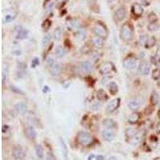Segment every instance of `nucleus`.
Returning <instances> with one entry per match:
<instances>
[{
    "label": "nucleus",
    "instance_id": "c03bdc74",
    "mask_svg": "<svg viewBox=\"0 0 160 160\" xmlns=\"http://www.w3.org/2000/svg\"><path fill=\"white\" fill-rule=\"evenodd\" d=\"M92 158H93V155H91V156H89V159H88V160H91V159H92Z\"/></svg>",
    "mask_w": 160,
    "mask_h": 160
},
{
    "label": "nucleus",
    "instance_id": "cd10ccee",
    "mask_svg": "<svg viewBox=\"0 0 160 160\" xmlns=\"http://www.w3.org/2000/svg\"><path fill=\"white\" fill-rule=\"evenodd\" d=\"M155 43H156V39L154 37H150V38H148V39H147V41L145 43V46H146V48H150V47H152V46L155 45Z\"/></svg>",
    "mask_w": 160,
    "mask_h": 160
},
{
    "label": "nucleus",
    "instance_id": "c85d7f7f",
    "mask_svg": "<svg viewBox=\"0 0 160 160\" xmlns=\"http://www.w3.org/2000/svg\"><path fill=\"white\" fill-rule=\"evenodd\" d=\"M51 40H52V35H49V34L45 35L43 37V38H42V46H46L50 42H51Z\"/></svg>",
    "mask_w": 160,
    "mask_h": 160
},
{
    "label": "nucleus",
    "instance_id": "dca6fc26",
    "mask_svg": "<svg viewBox=\"0 0 160 160\" xmlns=\"http://www.w3.org/2000/svg\"><path fill=\"white\" fill-rule=\"evenodd\" d=\"M25 135L30 139H35L37 136V133L35 131V130L31 126L28 127L25 130Z\"/></svg>",
    "mask_w": 160,
    "mask_h": 160
},
{
    "label": "nucleus",
    "instance_id": "2f4dec72",
    "mask_svg": "<svg viewBox=\"0 0 160 160\" xmlns=\"http://www.w3.org/2000/svg\"><path fill=\"white\" fill-rule=\"evenodd\" d=\"M55 1L56 0H46V2L44 3V7L46 8H47V9H50V8H51V7L55 5Z\"/></svg>",
    "mask_w": 160,
    "mask_h": 160
},
{
    "label": "nucleus",
    "instance_id": "412c9836",
    "mask_svg": "<svg viewBox=\"0 0 160 160\" xmlns=\"http://www.w3.org/2000/svg\"><path fill=\"white\" fill-rule=\"evenodd\" d=\"M86 36H87V31L85 29H79L77 31L76 35H75L77 38H79L80 40H83L86 38Z\"/></svg>",
    "mask_w": 160,
    "mask_h": 160
},
{
    "label": "nucleus",
    "instance_id": "49530a36",
    "mask_svg": "<svg viewBox=\"0 0 160 160\" xmlns=\"http://www.w3.org/2000/svg\"><path fill=\"white\" fill-rule=\"evenodd\" d=\"M158 85H159V87H160V80H159V82H158Z\"/></svg>",
    "mask_w": 160,
    "mask_h": 160
},
{
    "label": "nucleus",
    "instance_id": "c756f323",
    "mask_svg": "<svg viewBox=\"0 0 160 160\" xmlns=\"http://www.w3.org/2000/svg\"><path fill=\"white\" fill-rule=\"evenodd\" d=\"M97 96L98 99L103 100V101L107 100V95L106 94V92L104 91H103V90H99V91H98Z\"/></svg>",
    "mask_w": 160,
    "mask_h": 160
},
{
    "label": "nucleus",
    "instance_id": "39448f33",
    "mask_svg": "<svg viewBox=\"0 0 160 160\" xmlns=\"http://www.w3.org/2000/svg\"><path fill=\"white\" fill-rule=\"evenodd\" d=\"M76 69L77 71L80 74L90 73L93 70V65L90 62H83L78 64Z\"/></svg>",
    "mask_w": 160,
    "mask_h": 160
},
{
    "label": "nucleus",
    "instance_id": "20e7f679",
    "mask_svg": "<svg viewBox=\"0 0 160 160\" xmlns=\"http://www.w3.org/2000/svg\"><path fill=\"white\" fill-rule=\"evenodd\" d=\"M47 64L50 67V72L53 76H58L61 73V66L51 58L47 59Z\"/></svg>",
    "mask_w": 160,
    "mask_h": 160
},
{
    "label": "nucleus",
    "instance_id": "4c0bfd02",
    "mask_svg": "<svg viewBox=\"0 0 160 160\" xmlns=\"http://www.w3.org/2000/svg\"><path fill=\"white\" fill-rule=\"evenodd\" d=\"M39 64V60L38 59H35L33 61H32V66L35 67V66H37Z\"/></svg>",
    "mask_w": 160,
    "mask_h": 160
},
{
    "label": "nucleus",
    "instance_id": "473e14b6",
    "mask_svg": "<svg viewBox=\"0 0 160 160\" xmlns=\"http://www.w3.org/2000/svg\"><path fill=\"white\" fill-rule=\"evenodd\" d=\"M100 108H101V103H98V102H95L94 103H92L91 106V109L92 111H98Z\"/></svg>",
    "mask_w": 160,
    "mask_h": 160
},
{
    "label": "nucleus",
    "instance_id": "f257e3e1",
    "mask_svg": "<svg viewBox=\"0 0 160 160\" xmlns=\"http://www.w3.org/2000/svg\"><path fill=\"white\" fill-rule=\"evenodd\" d=\"M133 37V28L131 25L128 23H125L122 26L120 31V38L124 42H129L131 40Z\"/></svg>",
    "mask_w": 160,
    "mask_h": 160
},
{
    "label": "nucleus",
    "instance_id": "f704fd0d",
    "mask_svg": "<svg viewBox=\"0 0 160 160\" xmlns=\"http://www.w3.org/2000/svg\"><path fill=\"white\" fill-rule=\"evenodd\" d=\"M152 77H153L154 79L159 80L160 79V70L159 69H155L153 70V73H152Z\"/></svg>",
    "mask_w": 160,
    "mask_h": 160
},
{
    "label": "nucleus",
    "instance_id": "a19ab883",
    "mask_svg": "<svg viewBox=\"0 0 160 160\" xmlns=\"http://www.w3.org/2000/svg\"><path fill=\"white\" fill-rule=\"evenodd\" d=\"M7 130H9V126H8L4 125L3 126V133L7 132Z\"/></svg>",
    "mask_w": 160,
    "mask_h": 160
},
{
    "label": "nucleus",
    "instance_id": "a878e982",
    "mask_svg": "<svg viewBox=\"0 0 160 160\" xmlns=\"http://www.w3.org/2000/svg\"><path fill=\"white\" fill-rule=\"evenodd\" d=\"M28 32L27 31H26L25 29H20L17 34V38L18 39H24L27 37Z\"/></svg>",
    "mask_w": 160,
    "mask_h": 160
},
{
    "label": "nucleus",
    "instance_id": "6ab92c4d",
    "mask_svg": "<svg viewBox=\"0 0 160 160\" xmlns=\"http://www.w3.org/2000/svg\"><path fill=\"white\" fill-rule=\"evenodd\" d=\"M128 107L131 110L135 111H137L139 107H140V103L137 100H132V101L129 102L128 103Z\"/></svg>",
    "mask_w": 160,
    "mask_h": 160
},
{
    "label": "nucleus",
    "instance_id": "72a5a7b5",
    "mask_svg": "<svg viewBox=\"0 0 160 160\" xmlns=\"http://www.w3.org/2000/svg\"><path fill=\"white\" fill-rule=\"evenodd\" d=\"M62 36V30L60 28H57L54 32V37L55 39H60Z\"/></svg>",
    "mask_w": 160,
    "mask_h": 160
},
{
    "label": "nucleus",
    "instance_id": "37998d69",
    "mask_svg": "<svg viewBox=\"0 0 160 160\" xmlns=\"http://www.w3.org/2000/svg\"><path fill=\"white\" fill-rule=\"evenodd\" d=\"M4 82H5V75H3V83H4Z\"/></svg>",
    "mask_w": 160,
    "mask_h": 160
},
{
    "label": "nucleus",
    "instance_id": "7ed1b4c3",
    "mask_svg": "<svg viewBox=\"0 0 160 160\" xmlns=\"http://www.w3.org/2000/svg\"><path fill=\"white\" fill-rule=\"evenodd\" d=\"M93 32L96 35V36L101 37L103 38H106L108 35V31L104 25L100 23H95L93 27Z\"/></svg>",
    "mask_w": 160,
    "mask_h": 160
},
{
    "label": "nucleus",
    "instance_id": "ea45409f",
    "mask_svg": "<svg viewBox=\"0 0 160 160\" xmlns=\"http://www.w3.org/2000/svg\"><path fill=\"white\" fill-rule=\"evenodd\" d=\"M47 160H55V157L53 156L52 155H51V154L49 153L48 155H47Z\"/></svg>",
    "mask_w": 160,
    "mask_h": 160
},
{
    "label": "nucleus",
    "instance_id": "4be33fe9",
    "mask_svg": "<svg viewBox=\"0 0 160 160\" xmlns=\"http://www.w3.org/2000/svg\"><path fill=\"white\" fill-rule=\"evenodd\" d=\"M35 152H36V155L38 156L39 159H42L43 155H44V151H43V148L40 144H38L35 146Z\"/></svg>",
    "mask_w": 160,
    "mask_h": 160
},
{
    "label": "nucleus",
    "instance_id": "9b49d317",
    "mask_svg": "<svg viewBox=\"0 0 160 160\" xmlns=\"http://www.w3.org/2000/svg\"><path fill=\"white\" fill-rule=\"evenodd\" d=\"M102 135L103 136L105 140L109 141V142H111V141H112L113 139H115V132H114V131L111 128H107L106 130H104L103 131V133H102Z\"/></svg>",
    "mask_w": 160,
    "mask_h": 160
},
{
    "label": "nucleus",
    "instance_id": "f03ea898",
    "mask_svg": "<svg viewBox=\"0 0 160 160\" xmlns=\"http://www.w3.org/2000/svg\"><path fill=\"white\" fill-rule=\"evenodd\" d=\"M77 141L79 142V144L83 145V146H87V145L92 143L93 138L89 133L80 131L77 135Z\"/></svg>",
    "mask_w": 160,
    "mask_h": 160
},
{
    "label": "nucleus",
    "instance_id": "a211bd4d",
    "mask_svg": "<svg viewBox=\"0 0 160 160\" xmlns=\"http://www.w3.org/2000/svg\"><path fill=\"white\" fill-rule=\"evenodd\" d=\"M141 139H142V135H141V134L140 133H137L136 135H135L132 137H131L130 139L128 140V142L131 144H132V145H135L136 143H139L140 141H141Z\"/></svg>",
    "mask_w": 160,
    "mask_h": 160
},
{
    "label": "nucleus",
    "instance_id": "6e6552de",
    "mask_svg": "<svg viewBox=\"0 0 160 160\" xmlns=\"http://www.w3.org/2000/svg\"><path fill=\"white\" fill-rule=\"evenodd\" d=\"M120 104V98H115V99H112L111 101L109 102V103L107 104V111L109 113H112L114 112L115 110H117L118 107H119Z\"/></svg>",
    "mask_w": 160,
    "mask_h": 160
},
{
    "label": "nucleus",
    "instance_id": "0eeeda50",
    "mask_svg": "<svg viewBox=\"0 0 160 160\" xmlns=\"http://www.w3.org/2000/svg\"><path fill=\"white\" fill-rule=\"evenodd\" d=\"M114 70V65L111 62H105L103 63L99 66V72L102 75H107L111 72Z\"/></svg>",
    "mask_w": 160,
    "mask_h": 160
},
{
    "label": "nucleus",
    "instance_id": "7c9ffc66",
    "mask_svg": "<svg viewBox=\"0 0 160 160\" xmlns=\"http://www.w3.org/2000/svg\"><path fill=\"white\" fill-rule=\"evenodd\" d=\"M137 133H138L137 132V130H136V129H134V128L126 129V135H127L128 138L132 137V136H134L135 135H136Z\"/></svg>",
    "mask_w": 160,
    "mask_h": 160
},
{
    "label": "nucleus",
    "instance_id": "58836bf2",
    "mask_svg": "<svg viewBox=\"0 0 160 160\" xmlns=\"http://www.w3.org/2000/svg\"><path fill=\"white\" fill-rule=\"evenodd\" d=\"M156 58L159 60H160V47L157 49V51H156Z\"/></svg>",
    "mask_w": 160,
    "mask_h": 160
},
{
    "label": "nucleus",
    "instance_id": "c9c22d12",
    "mask_svg": "<svg viewBox=\"0 0 160 160\" xmlns=\"http://www.w3.org/2000/svg\"><path fill=\"white\" fill-rule=\"evenodd\" d=\"M158 24H157L155 22V23H150L149 25H148V30H149L150 31H156L157 29H158Z\"/></svg>",
    "mask_w": 160,
    "mask_h": 160
},
{
    "label": "nucleus",
    "instance_id": "79ce46f5",
    "mask_svg": "<svg viewBox=\"0 0 160 160\" xmlns=\"http://www.w3.org/2000/svg\"><path fill=\"white\" fill-rule=\"evenodd\" d=\"M96 160H104V157L103 155H98L96 156Z\"/></svg>",
    "mask_w": 160,
    "mask_h": 160
},
{
    "label": "nucleus",
    "instance_id": "1a4fd4ad",
    "mask_svg": "<svg viewBox=\"0 0 160 160\" xmlns=\"http://www.w3.org/2000/svg\"><path fill=\"white\" fill-rule=\"evenodd\" d=\"M150 70V66L147 62H143L139 65V74L141 75H148Z\"/></svg>",
    "mask_w": 160,
    "mask_h": 160
},
{
    "label": "nucleus",
    "instance_id": "423d86ee",
    "mask_svg": "<svg viewBox=\"0 0 160 160\" xmlns=\"http://www.w3.org/2000/svg\"><path fill=\"white\" fill-rule=\"evenodd\" d=\"M123 66L126 69H132L137 65V59L134 56H128L123 60Z\"/></svg>",
    "mask_w": 160,
    "mask_h": 160
},
{
    "label": "nucleus",
    "instance_id": "2eb2a0df",
    "mask_svg": "<svg viewBox=\"0 0 160 160\" xmlns=\"http://www.w3.org/2000/svg\"><path fill=\"white\" fill-rule=\"evenodd\" d=\"M67 27L69 28V30H79L80 29V23L76 19H70L67 22Z\"/></svg>",
    "mask_w": 160,
    "mask_h": 160
},
{
    "label": "nucleus",
    "instance_id": "5701e85b",
    "mask_svg": "<svg viewBox=\"0 0 160 160\" xmlns=\"http://www.w3.org/2000/svg\"><path fill=\"white\" fill-rule=\"evenodd\" d=\"M150 101L151 103L153 105H157L159 102V95L157 93L156 91H154L152 94H151V98H150Z\"/></svg>",
    "mask_w": 160,
    "mask_h": 160
},
{
    "label": "nucleus",
    "instance_id": "393cba45",
    "mask_svg": "<svg viewBox=\"0 0 160 160\" xmlns=\"http://www.w3.org/2000/svg\"><path fill=\"white\" fill-rule=\"evenodd\" d=\"M103 126H104L106 128H111V129L113 128L115 125V122H114L113 120H111V119H109V118H107V119L103 120Z\"/></svg>",
    "mask_w": 160,
    "mask_h": 160
},
{
    "label": "nucleus",
    "instance_id": "aec40b11",
    "mask_svg": "<svg viewBox=\"0 0 160 160\" xmlns=\"http://www.w3.org/2000/svg\"><path fill=\"white\" fill-rule=\"evenodd\" d=\"M139 118H140V116H139V114L136 113V112H134V113H132V114L128 117V121L130 123L134 124V123H136V122L139 121Z\"/></svg>",
    "mask_w": 160,
    "mask_h": 160
},
{
    "label": "nucleus",
    "instance_id": "ddd939ff",
    "mask_svg": "<svg viewBox=\"0 0 160 160\" xmlns=\"http://www.w3.org/2000/svg\"><path fill=\"white\" fill-rule=\"evenodd\" d=\"M126 16V10L123 7H119L115 14V18L117 21H122Z\"/></svg>",
    "mask_w": 160,
    "mask_h": 160
},
{
    "label": "nucleus",
    "instance_id": "f3484780",
    "mask_svg": "<svg viewBox=\"0 0 160 160\" xmlns=\"http://www.w3.org/2000/svg\"><path fill=\"white\" fill-rule=\"evenodd\" d=\"M55 55L57 58H59V59H60V58H63V57H64V56L66 55V50L63 48V46H57L55 49Z\"/></svg>",
    "mask_w": 160,
    "mask_h": 160
},
{
    "label": "nucleus",
    "instance_id": "b1692460",
    "mask_svg": "<svg viewBox=\"0 0 160 160\" xmlns=\"http://www.w3.org/2000/svg\"><path fill=\"white\" fill-rule=\"evenodd\" d=\"M108 89H109V91L112 94H115L117 92H118V86H117V84L114 83V82H111V83H110L109 84V87H108Z\"/></svg>",
    "mask_w": 160,
    "mask_h": 160
},
{
    "label": "nucleus",
    "instance_id": "bb28decb",
    "mask_svg": "<svg viewBox=\"0 0 160 160\" xmlns=\"http://www.w3.org/2000/svg\"><path fill=\"white\" fill-rule=\"evenodd\" d=\"M16 109H17V111L19 112V113L25 114V113L27 112V105L23 103H18V104L16 105Z\"/></svg>",
    "mask_w": 160,
    "mask_h": 160
},
{
    "label": "nucleus",
    "instance_id": "e433bc0d",
    "mask_svg": "<svg viewBox=\"0 0 160 160\" xmlns=\"http://www.w3.org/2000/svg\"><path fill=\"white\" fill-rule=\"evenodd\" d=\"M51 23L50 20H45V21L43 22V23H42V28L44 29V30H47L50 28L51 27Z\"/></svg>",
    "mask_w": 160,
    "mask_h": 160
},
{
    "label": "nucleus",
    "instance_id": "de8ad7c7",
    "mask_svg": "<svg viewBox=\"0 0 160 160\" xmlns=\"http://www.w3.org/2000/svg\"><path fill=\"white\" fill-rule=\"evenodd\" d=\"M88 1H92V0H88Z\"/></svg>",
    "mask_w": 160,
    "mask_h": 160
},
{
    "label": "nucleus",
    "instance_id": "a18cd8bd",
    "mask_svg": "<svg viewBox=\"0 0 160 160\" xmlns=\"http://www.w3.org/2000/svg\"><path fill=\"white\" fill-rule=\"evenodd\" d=\"M113 1H115V0H107V2H109V3H111Z\"/></svg>",
    "mask_w": 160,
    "mask_h": 160
},
{
    "label": "nucleus",
    "instance_id": "f8f14e48",
    "mask_svg": "<svg viewBox=\"0 0 160 160\" xmlns=\"http://www.w3.org/2000/svg\"><path fill=\"white\" fill-rule=\"evenodd\" d=\"M131 9H132L133 14L136 16H138V17L141 16L143 14V7L138 3L133 4Z\"/></svg>",
    "mask_w": 160,
    "mask_h": 160
},
{
    "label": "nucleus",
    "instance_id": "9d476101",
    "mask_svg": "<svg viewBox=\"0 0 160 160\" xmlns=\"http://www.w3.org/2000/svg\"><path fill=\"white\" fill-rule=\"evenodd\" d=\"M13 155L14 157L16 159H19V160H23L25 158V154L23 152V150L22 149L21 146H17L14 147L13 149Z\"/></svg>",
    "mask_w": 160,
    "mask_h": 160
},
{
    "label": "nucleus",
    "instance_id": "4468645a",
    "mask_svg": "<svg viewBox=\"0 0 160 160\" xmlns=\"http://www.w3.org/2000/svg\"><path fill=\"white\" fill-rule=\"evenodd\" d=\"M91 42L94 46V47L96 48H102L103 46L104 42H103V38L98 36H94L91 39Z\"/></svg>",
    "mask_w": 160,
    "mask_h": 160
}]
</instances>
